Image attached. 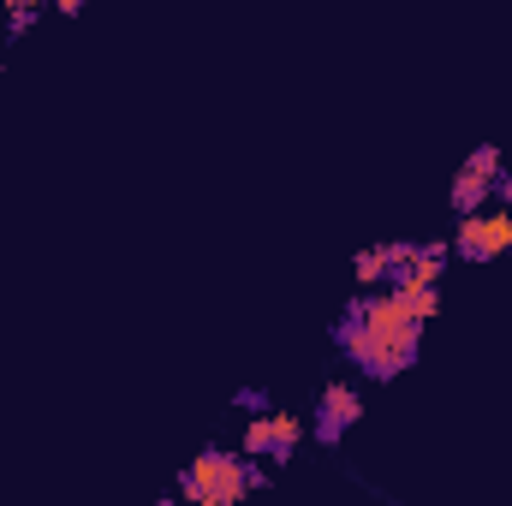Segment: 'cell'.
Segmentation results:
<instances>
[{"instance_id":"4","label":"cell","mask_w":512,"mask_h":506,"mask_svg":"<svg viewBox=\"0 0 512 506\" xmlns=\"http://www.w3.org/2000/svg\"><path fill=\"white\" fill-rule=\"evenodd\" d=\"M364 417V393L352 387V381H328L322 393H316V411H310V435H316V447H340L346 441V429Z\"/></svg>"},{"instance_id":"11","label":"cell","mask_w":512,"mask_h":506,"mask_svg":"<svg viewBox=\"0 0 512 506\" xmlns=\"http://www.w3.org/2000/svg\"><path fill=\"white\" fill-rule=\"evenodd\" d=\"M36 12H42V6H6V42H18V36L36 24Z\"/></svg>"},{"instance_id":"5","label":"cell","mask_w":512,"mask_h":506,"mask_svg":"<svg viewBox=\"0 0 512 506\" xmlns=\"http://www.w3.org/2000/svg\"><path fill=\"white\" fill-rule=\"evenodd\" d=\"M298 441H304V423L292 411H262V417L245 423V453L251 459H268V465H292Z\"/></svg>"},{"instance_id":"7","label":"cell","mask_w":512,"mask_h":506,"mask_svg":"<svg viewBox=\"0 0 512 506\" xmlns=\"http://www.w3.org/2000/svg\"><path fill=\"white\" fill-rule=\"evenodd\" d=\"M447 203H453V215H471V209H483V203H495V179H483V173H471V167H459V179H453V191H447Z\"/></svg>"},{"instance_id":"1","label":"cell","mask_w":512,"mask_h":506,"mask_svg":"<svg viewBox=\"0 0 512 506\" xmlns=\"http://www.w3.org/2000/svg\"><path fill=\"white\" fill-rule=\"evenodd\" d=\"M423 352V322L399 310L393 292H376L370 298V316H364V334L346 346V358L358 364V376L370 381H393L399 370H411Z\"/></svg>"},{"instance_id":"9","label":"cell","mask_w":512,"mask_h":506,"mask_svg":"<svg viewBox=\"0 0 512 506\" xmlns=\"http://www.w3.org/2000/svg\"><path fill=\"white\" fill-rule=\"evenodd\" d=\"M465 167H471V173H483V179H495V173H501V143H471Z\"/></svg>"},{"instance_id":"13","label":"cell","mask_w":512,"mask_h":506,"mask_svg":"<svg viewBox=\"0 0 512 506\" xmlns=\"http://www.w3.org/2000/svg\"><path fill=\"white\" fill-rule=\"evenodd\" d=\"M6 6H42V0H6Z\"/></svg>"},{"instance_id":"3","label":"cell","mask_w":512,"mask_h":506,"mask_svg":"<svg viewBox=\"0 0 512 506\" xmlns=\"http://www.w3.org/2000/svg\"><path fill=\"white\" fill-rule=\"evenodd\" d=\"M512 251V203H483V209H471V215H459V227H453V256H465V262H489V256Z\"/></svg>"},{"instance_id":"8","label":"cell","mask_w":512,"mask_h":506,"mask_svg":"<svg viewBox=\"0 0 512 506\" xmlns=\"http://www.w3.org/2000/svg\"><path fill=\"white\" fill-rule=\"evenodd\" d=\"M352 274H358L364 286H376V280H387V245H364V251L352 256Z\"/></svg>"},{"instance_id":"10","label":"cell","mask_w":512,"mask_h":506,"mask_svg":"<svg viewBox=\"0 0 512 506\" xmlns=\"http://www.w3.org/2000/svg\"><path fill=\"white\" fill-rule=\"evenodd\" d=\"M233 405H239V411H251V417H262V411H274V393H268V387H239V393H233Z\"/></svg>"},{"instance_id":"6","label":"cell","mask_w":512,"mask_h":506,"mask_svg":"<svg viewBox=\"0 0 512 506\" xmlns=\"http://www.w3.org/2000/svg\"><path fill=\"white\" fill-rule=\"evenodd\" d=\"M387 292H393V298H399V310H405V316H417V322H429V316H435V304H441L435 280H417V274L387 280Z\"/></svg>"},{"instance_id":"2","label":"cell","mask_w":512,"mask_h":506,"mask_svg":"<svg viewBox=\"0 0 512 506\" xmlns=\"http://www.w3.org/2000/svg\"><path fill=\"white\" fill-rule=\"evenodd\" d=\"M179 495L197 506H239L251 495V453H227V447H203L185 471H179Z\"/></svg>"},{"instance_id":"12","label":"cell","mask_w":512,"mask_h":506,"mask_svg":"<svg viewBox=\"0 0 512 506\" xmlns=\"http://www.w3.org/2000/svg\"><path fill=\"white\" fill-rule=\"evenodd\" d=\"M54 6H60V12H78V6H84V0H54Z\"/></svg>"}]
</instances>
